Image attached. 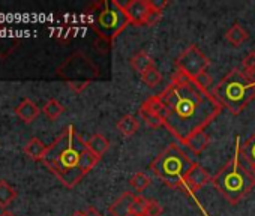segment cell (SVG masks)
I'll list each match as a JSON object with an SVG mask.
<instances>
[{"instance_id": "5bb4252c", "label": "cell", "mask_w": 255, "mask_h": 216, "mask_svg": "<svg viewBox=\"0 0 255 216\" xmlns=\"http://www.w3.org/2000/svg\"><path fill=\"white\" fill-rule=\"evenodd\" d=\"M129 63H131V66L134 68V71H137L140 75H143V74H144L146 71H149L150 68H155L153 59H152L150 54L146 53V51H140V53H137L135 56H132L131 60H129Z\"/></svg>"}, {"instance_id": "8992f818", "label": "cell", "mask_w": 255, "mask_h": 216, "mask_svg": "<svg viewBox=\"0 0 255 216\" xmlns=\"http://www.w3.org/2000/svg\"><path fill=\"white\" fill-rule=\"evenodd\" d=\"M194 164L195 162L191 161L179 146L170 144L152 161L150 170L170 188H179L183 191L185 177L194 167Z\"/></svg>"}, {"instance_id": "52a82bcc", "label": "cell", "mask_w": 255, "mask_h": 216, "mask_svg": "<svg viewBox=\"0 0 255 216\" xmlns=\"http://www.w3.org/2000/svg\"><path fill=\"white\" fill-rule=\"evenodd\" d=\"M57 75L65 80L74 92H81L99 75V69L87 56L75 53L57 68Z\"/></svg>"}, {"instance_id": "d6a6232c", "label": "cell", "mask_w": 255, "mask_h": 216, "mask_svg": "<svg viewBox=\"0 0 255 216\" xmlns=\"http://www.w3.org/2000/svg\"><path fill=\"white\" fill-rule=\"evenodd\" d=\"M71 216H84V212H80V210H77V212H74Z\"/></svg>"}, {"instance_id": "4dcf8cb0", "label": "cell", "mask_w": 255, "mask_h": 216, "mask_svg": "<svg viewBox=\"0 0 255 216\" xmlns=\"http://www.w3.org/2000/svg\"><path fill=\"white\" fill-rule=\"evenodd\" d=\"M84 216H102L95 207H87L86 210H84Z\"/></svg>"}, {"instance_id": "ffe728a7", "label": "cell", "mask_w": 255, "mask_h": 216, "mask_svg": "<svg viewBox=\"0 0 255 216\" xmlns=\"http://www.w3.org/2000/svg\"><path fill=\"white\" fill-rule=\"evenodd\" d=\"M249 35L248 32L240 26V24H234L227 33H225V39L233 45V47H240L242 44H245L248 41Z\"/></svg>"}, {"instance_id": "cb8c5ba5", "label": "cell", "mask_w": 255, "mask_h": 216, "mask_svg": "<svg viewBox=\"0 0 255 216\" xmlns=\"http://www.w3.org/2000/svg\"><path fill=\"white\" fill-rule=\"evenodd\" d=\"M150 183H152L150 177H149V176H146L144 173H135V174L131 177V180H129L131 188H132V189H135L137 192H143L146 188H149V186H150Z\"/></svg>"}, {"instance_id": "f546056e", "label": "cell", "mask_w": 255, "mask_h": 216, "mask_svg": "<svg viewBox=\"0 0 255 216\" xmlns=\"http://www.w3.org/2000/svg\"><path fill=\"white\" fill-rule=\"evenodd\" d=\"M150 2V6L153 8V9H156V11H164V8L168 5V2H165V0H149Z\"/></svg>"}, {"instance_id": "d6986e66", "label": "cell", "mask_w": 255, "mask_h": 216, "mask_svg": "<svg viewBox=\"0 0 255 216\" xmlns=\"http://www.w3.org/2000/svg\"><path fill=\"white\" fill-rule=\"evenodd\" d=\"M87 147L101 159V156L110 149V141L102 135V134H93L87 140Z\"/></svg>"}, {"instance_id": "7a4b0ae2", "label": "cell", "mask_w": 255, "mask_h": 216, "mask_svg": "<svg viewBox=\"0 0 255 216\" xmlns=\"http://www.w3.org/2000/svg\"><path fill=\"white\" fill-rule=\"evenodd\" d=\"M99 158L87 147V141L69 125L47 147L42 158L44 165L66 186H77L86 174H89Z\"/></svg>"}, {"instance_id": "44dd1931", "label": "cell", "mask_w": 255, "mask_h": 216, "mask_svg": "<svg viewBox=\"0 0 255 216\" xmlns=\"http://www.w3.org/2000/svg\"><path fill=\"white\" fill-rule=\"evenodd\" d=\"M17 198V191L5 180H0V207H8Z\"/></svg>"}, {"instance_id": "30bf717a", "label": "cell", "mask_w": 255, "mask_h": 216, "mask_svg": "<svg viewBox=\"0 0 255 216\" xmlns=\"http://www.w3.org/2000/svg\"><path fill=\"white\" fill-rule=\"evenodd\" d=\"M123 9L129 24L134 26H146L147 17L152 11L149 0H131L123 6Z\"/></svg>"}, {"instance_id": "4fadbf2b", "label": "cell", "mask_w": 255, "mask_h": 216, "mask_svg": "<svg viewBox=\"0 0 255 216\" xmlns=\"http://www.w3.org/2000/svg\"><path fill=\"white\" fill-rule=\"evenodd\" d=\"M41 110L39 107L32 102L30 99H24L17 108H15V114L20 117V120H23L24 123H32L38 116H39Z\"/></svg>"}, {"instance_id": "ba28073f", "label": "cell", "mask_w": 255, "mask_h": 216, "mask_svg": "<svg viewBox=\"0 0 255 216\" xmlns=\"http://www.w3.org/2000/svg\"><path fill=\"white\" fill-rule=\"evenodd\" d=\"M176 66L177 71H180L191 80H195L200 74L206 72L209 66V59L203 54V51L197 45H191L179 56Z\"/></svg>"}, {"instance_id": "8fae6325", "label": "cell", "mask_w": 255, "mask_h": 216, "mask_svg": "<svg viewBox=\"0 0 255 216\" xmlns=\"http://www.w3.org/2000/svg\"><path fill=\"white\" fill-rule=\"evenodd\" d=\"M212 180L209 171L206 168H203L198 164H194V167L189 170V173L185 177V183H183V191L185 192H197L200 191L203 186H206L209 182Z\"/></svg>"}, {"instance_id": "484cf974", "label": "cell", "mask_w": 255, "mask_h": 216, "mask_svg": "<svg viewBox=\"0 0 255 216\" xmlns=\"http://www.w3.org/2000/svg\"><path fill=\"white\" fill-rule=\"evenodd\" d=\"M164 212V207L155 201V200H149L147 203V209H146V216H161Z\"/></svg>"}, {"instance_id": "603a6c76", "label": "cell", "mask_w": 255, "mask_h": 216, "mask_svg": "<svg viewBox=\"0 0 255 216\" xmlns=\"http://www.w3.org/2000/svg\"><path fill=\"white\" fill-rule=\"evenodd\" d=\"M141 80H143V83L147 86V87H150V89H155L158 84H161V81H162V74L158 71V68L155 66V68H150L149 71H146L143 75H141Z\"/></svg>"}, {"instance_id": "3957f363", "label": "cell", "mask_w": 255, "mask_h": 216, "mask_svg": "<svg viewBox=\"0 0 255 216\" xmlns=\"http://www.w3.org/2000/svg\"><path fill=\"white\" fill-rule=\"evenodd\" d=\"M236 152L233 158L224 165V168L213 177L215 188L224 195V198L230 204H237L255 186V176L248 168L243 158L240 159L242 146L239 144V138H236Z\"/></svg>"}, {"instance_id": "9a60e30c", "label": "cell", "mask_w": 255, "mask_h": 216, "mask_svg": "<svg viewBox=\"0 0 255 216\" xmlns=\"http://www.w3.org/2000/svg\"><path fill=\"white\" fill-rule=\"evenodd\" d=\"M138 129H140V122L137 120V117H134L131 114L123 116L117 122V131L123 137H132L135 132H138Z\"/></svg>"}, {"instance_id": "7c38bea8", "label": "cell", "mask_w": 255, "mask_h": 216, "mask_svg": "<svg viewBox=\"0 0 255 216\" xmlns=\"http://www.w3.org/2000/svg\"><path fill=\"white\" fill-rule=\"evenodd\" d=\"M134 198H135V195L132 192H125L108 207V212L113 216H131L129 210H131V204H132Z\"/></svg>"}, {"instance_id": "f1b7e54d", "label": "cell", "mask_w": 255, "mask_h": 216, "mask_svg": "<svg viewBox=\"0 0 255 216\" xmlns=\"http://www.w3.org/2000/svg\"><path fill=\"white\" fill-rule=\"evenodd\" d=\"M243 68H245V71H252V69H255V51H251V53L243 59Z\"/></svg>"}, {"instance_id": "6da1fadb", "label": "cell", "mask_w": 255, "mask_h": 216, "mask_svg": "<svg viewBox=\"0 0 255 216\" xmlns=\"http://www.w3.org/2000/svg\"><path fill=\"white\" fill-rule=\"evenodd\" d=\"M167 111L165 128L183 144L221 114L222 105L209 90L176 71L170 84L159 93Z\"/></svg>"}, {"instance_id": "1f68e13d", "label": "cell", "mask_w": 255, "mask_h": 216, "mask_svg": "<svg viewBox=\"0 0 255 216\" xmlns=\"http://www.w3.org/2000/svg\"><path fill=\"white\" fill-rule=\"evenodd\" d=\"M245 75H246V78H248L251 83L255 84V69H252V71H245Z\"/></svg>"}, {"instance_id": "2e32d148", "label": "cell", "mask_w": 255, "mask_h": 216, "mask_svg": "<svg viewBox=\"0 0 255 216\" xmlns=\"http://www.w3.org/2000/svg\"><path fill=\"white\" fill-rule=\"evenodd\" d=\"M209 141H210V138H209L207 132H206V131H200V132L194 134L191 138H188L183 144H185L191 152H194L195 155H198V153H201V152L209 146Z\"/></svg>"}, {"instance_id": "9c48e42d", "label": "cell", "mask_w": 255, "mask_h": 216, "mask_svg": "<svg viewBox=\"0 0 255 216\" xmlns=\"http://www.w3.org/2000/svg\"><path fill=\"white\" fill-rule=\"evenodd\" d=\"M140 114H141V119L146 122V125L153 129L165 126L167 111L159 95H153L149 99H146V102H143L140 108Z\"/></svg>"}, {"instance_id": "277c9868", "label": "cell", "mask_w": 255, "mask_h": 216, "mask_svg": "<svg viewBox=\"0 0 255 216\" xmlns=\"http://www.w3.org/2000/svg\"><path fill=\"white\" fill-rule=\"evenodd\" d=\"M86 17L95 33L108 44H111L129 24L123 6L116 0H102L93 3L86 11Z\"/></svg>"}, {"instance_id": "d4e9b609", "label": "cell", "mask_w": 255, "mask_h": 216, "mask_svg": "<svg viewBox=\"0 0 255 216\" xmlns=\"http://www.w3.org/2000/svg\"><path fill=\"white\" fill-rule=\"evenodd\" d=\"M147 203H149V200H146L143 195H135V198L131 204L129 215L131 216H146Z\"/></svg>"}, {"instance_id": "836d02e7", "label": "cell", "mask_w": 255, "mask_h": 216, "mask_svg": "<svg viewBox=\"0 0 255 216\" xmlns=\"http://www.w3.org/2000/svg\"><path fill=\"white\" fill-rule=\"evenodd\" d=\"M0 216H15V215H14V213H11V212H3Z\"/></svg>"}, {"instance_id": "83f0119b", "label": "cell", "mask_w": 255, "mask_h": 216, "mask_svg": "<svg viewBox=\"0 0 255 216\" xmlns=\"http://www.w3.org/2000/svg\"><path fill=\"white\" fill-rule=\"evenodd\" d=\"M150 8H152V6H150ZM161 17H162V12H161V11H156V9H153V8H152L150 14H149V17H147L146 26H155V24L161 20Z\"/></svg>"}, {"instance_id": "5b68a950", "label": "cell", "mask_w": 255, "mask_h": 216, "mask_svg": "<svg viewBox=\"0 0 255 216\" xmlns=\"http://www.w3.org/2000/svg\"><path fill=\"white\" fill-rule=\"evenodd\" d=\"M213 96L222 108H227L233 114H239L252 99H255V84L246 78L245 72L233 69L215 86Z\"/></svg>"}, {"instance_id": "4316f807", "label": "cell", "mask_w": 255, "mask_h": 216, "mask_svg": "<svg viewBox=\"0 0 255 216\" xmlns=\"http://www.w3.org/2000/svg\"><path fill=\"white\" fill-rule=\"evenodd\" d=\"M200 87H203V89H206V90H209V87H210V84L213 83V78L207 74V72H203V74H200L195 80H194Z\"/></svg>"}, {"instance_id": "e0dca14e", "label": "cell", "mask_w": 255, "mask_h": 216, "mask_svg": "<svg viewBox=\"0 0 255 216\" xmlns=\"http://www.w3.org/2000/svg\"><path fill=\"white\" fill-rule=\"evenodd\" d=\"M242 156H243V161L246 162L248 168L255 176V132L242 146Z\"/></svg>"}, {"instance_id": "7402d4cb", "label": "cell", "mask_w": 255, "mask_h": 216, "mask_svg": "<svg viewBox=\"0 0 255 216\" xmlns=\"http://www.w3.org/2000/svg\"><path fill=\"white\" fill-rule=\"evenodd\" d=\"M42 111H44V114H45L50 120H56V119H59L60 114L65 111V107H63L57 99H50V101L44 105Z\"/></svg>"}, {"instance_id": "ac0fdd59", "label": "cell", "mask_w": 255, "mask_h": 216, "mask_svg": "<svg viewBox=\"0 0 255 216\" xmlns=\"http://www.w3.org/2000/svg\"><path fill=\"white\" fill-rule=\"evenodd\" d=\"M47 147H48V146H45L39 138H32V140L26 144L24 153H26L32 161H41V162H42V158H44V155H45V152H47Z\"/></svg>"}]
</instances>
